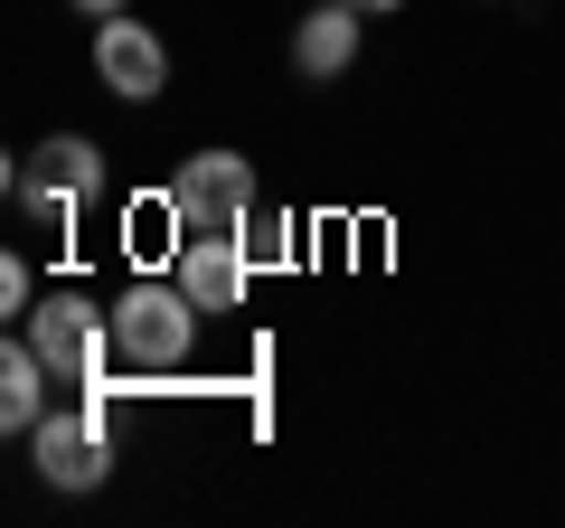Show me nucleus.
I'll return each instance as SVG.
<instances>
[{
    "mask_svg": "<svg viewBox=\"0 0 565 528\" xmlns=\"http://www.w3.org/2000/svg\"><path fill=\"white\" fill-rule=\"evenodd\" d=\"M207 311L180 293V274H132V293L114 303V359L122 378H170V368L199 349Z\"/></svg>",
    "mask_w": 565,
    "mask_h": 528,
    "instance_id": "nucleus-1",
    "label": "nucleus"
},
{
    "mask_svg": "<svg viewBox=\"0 0 565 528\" xmlns=\"http://www.w3.org/2000/svg\"><path fill=\"white\" fill-rule=\"evenodd\" d=\"M29 349L47 359V378L57 387H95V378H114V311L104 303H85V293H47V303H29Z\"/></svg>",
    "mask_w": 565,
    "mask_h": 528,
    "instance_id": "nucleus-2",
    "label": "nucleus"
},
{
    "mask_svg": "<svg viewBox=\"0 0 565 528\" xmlns=\"http://www.w3.org/2000/svg\"><path fill=\"white\" fill-rule=\"evenodd\" d=\"M170 208H180L189 236L245 226V218H255V161H245V151H189L180 180H170Z\"/></svg>",
    "mask_w": 565,
    "mask_h": 528,
    "instance_id": "nucleus-3",
    "label": "nucleus"
},
{
    "mask_svg": "<svg viewBox=\"0 0 565 528\" xmlns=\"http://www.w3.org/2000/svg\"><path fill=\"white\" fill-rule=\"evenodd\" d=\"M29 463H39L47 490H104V472H114L104 415H95V406H47L39 434H29Z\"/></svg>",
    "mask_w": 565,
    "mask_h": 528,
    "instance_id": "nucleus-4",
    "label": "nucleus"
},
{
    "mask_svg": "<svg viewBox=\"0 0 565 528\" xmlns=\"http://www.w3.org/2000/svg\"><path fill=\"white\" fill-rule=\"evenodd\" d=\"M95 189H104V151L85 142V133H47V142L20 161V199H29V208H47L57 226L76 218Z\"/></svg>",
    "mask_w": 565,
    "mask_h": 528,
    "instance_id": "nucleus-5",
    "label": "nucleus"
},
{
    "mask_svg": "<svg viewBox=\"0 0 565 528\" xmlns=\"http://www.w3.org/2000/svg\"><path fill=\"white\" fill-rule=\"evenodd\" d=\"M95 76H104V95L151 104V95L170 85V47L151 39V29H141L132 10H114V20H95Z\"/></svg>",
    "mask_w": 565,
    "mask_h": 528,
    "instance_id": "nucleus-6",
    "label": "nucleus"
},
{
    "mask_svg": "<svg viewBox=\"0 0 565 528\" xmlns=\"http://www.w3.org/2000/svg\"><path fill=\"white\" fill-rule=\"evenodd\" d=\"M170 274H180V293L207 311V321H217V311H245V284H255V255H245V236H236V226H217V236H189Z\"/></svg>",
    "mask_w": 565,
    "mask_h": 528,
    "instance_id": "nucleus-7",
    "label": "nucleus"
},
{
    "mask_svg": "<svg viewBox=\"0 0 565 528\" xmlns=\"http://www.w3.org/2000/svg\"><path fill=\"white\" fill-rule=\"evenodd\" d=\"M359 10L349 0H321V10H302V29H292V76L302 85H340L349 66H359Z\"/></svg>",
    "mask_w": 565,
    "mask_h": 528,
    "instance_id": "nucleus-8",
    "label": "nucleus"
},
{
    "mask_svg": "<svg viewBox=\"0 0 565 528\" xmlns=\"http://www.w3.org/2000/svg\"><path fill=\"white\" fill-rule=\"evenodd\" d=\"M47 387H57V378H47V359L29 349V330H20V340L0 349V425L20 434V444L39 434V415H47Z\"/></svg>",
    "mask_w": 565,
    "mask_h": 528,
    "instance_id": "nucleus-9",
    "label": "nucleus"
},
{
    "mask_svg": "<svg viewBox=\"0 0 565 528\" xmlns=\"http://www.w3.org/2000/svg\"><path fill=\"white\" fill-rule=\"evenodd\" d=\"M236 236H245V255H255V264H282V255H292V218H282V208H255Z\"/></svg>",
    "mask_w": 565,
    "mask_h": 528,
    "instance_id": "nucleus-10",
    "label": "nucleus"
},
{
    "mask_svg": "<svg viewBox=\"0 0 565 528\" xmlns=\"http://www.w3.org/2000/svg\"><path fill=\"white\" fill-rule=\"evenodd\" d=\"M29 303H39L29 264H20V255H0V311H10V321H29Z\"/></svg>",
    "mask_w": 565,
    "mask_h": 528,
    "instance_id": "nucleus-11",
    "label": "nucleus"
},
{
    "mask_svg": "<svg viewBox=\"0 0 565 528\" xmlns=\"http://www.w3.org/2000/svg\"><path fill=\"white\" fill-rule=\"evenodd\" d=\"M349 10H359V20H386V10H405V0H349Z\"/></svg>",
    "mask_w": 565,
    "mask_h": 528,
    "instance_id": "nucleus-12",
    "label": "nucleus"
},
{
    "mask_svg": "<svg viewBox=\"0 0 565 528\" xmlns=\"http://www.w3.org/2000/svg\"><path fill=\"white\" fill-rule=\"evenodd\" d=\"M76 10H95V20H114V10H132V0H76Z\"/></svg>",
    "mask_w": 565,
    "mask_h": 528,
    "instance_id": "nucleus-13",
    "label": "nucleus"
}]
</instances>
